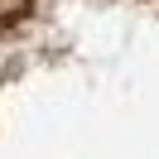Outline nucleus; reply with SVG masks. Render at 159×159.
I'll return each mask as SVG.
<instances>
[{"label":"nucleus","instance_id":"obj_1","mask_svg":"<svg viewBox=\"0 0 159 159\" xmlns=\"http://www.w3.org/2000/svg\"><path fill=\"white\" fill-rule=\"evenodd\" d=\"M34 15V0H0V34H15L24 29Z\"/></svg>","mask_w":159,"mask_h":159}]
</instances>
